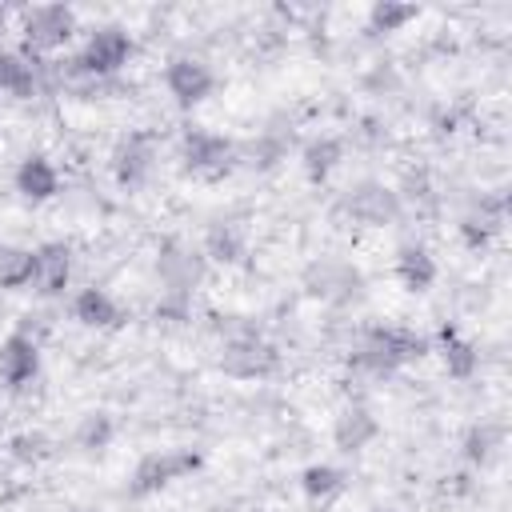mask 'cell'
Instances as JSON below:
<instances>
[{
    "mask_svg": "<svg viewBox=\"0 0 512 512\" xmlns=\"http://www.w3.org/2000/svg\"><path fill=\"white\" fill-rule=\"evenodd\" d=\"M220 368H224V376H236V380H264V376H272L280 368V352L264 336L240 332V336L224 340Z\"/></svg>",
    "mask_w": 512,
    "mask_h": 512,
    "instance_id": "obj_4",
    "label": "cell"
},
{
    "mask_svg": "<svg viewBox=\"0 0 512 512\" xmlns=\"http://www.w3.org/2000/svg\"><path fill=\"white\" fill-rule=\"evenodd\" d=\"M244 156H248V164H252V168L268 172V168H276V164L284 160V140H280V136H272V132H264L260 140H252V144H248V152H244Z\"/></svg>",
    "mask_w": 512,
    "mask_h": 512,
    "instance_id": "obj_26",
    "label": "cell"
},
{
    "mask_svg": "<svg viewBox=\"0 0 512 512\" xmlns=\"http://www.w3.org/2000/svg\"><path fill=\"white\" fill-rule=\"evenodd\" d=\"M8 452H12L16 460H24V464H36V460L48 456V440H44L40 432H20V436L8 440Z\"/></svg>",
    "mask_w": 512,
    "mask_h": 512,
    "instance_id": "obj_28",
    "label": "cell"
},
{
    "mask_svg": "<svg viewBox=\"0 0 512 512\" xmlns=\"http://www.w3.org/2000/svg\"><path fill=\"white\" fill-rule=\"evenodd\" d=\"M376 436H380V420L372 416L368 404H344V408L336 412V420H332V444H336L340 452H348V456L364 452Z\"/></svg>",
    "mask_w": 512,
    "mask_h": 512,
    "instance_id": "obj_13",
    "label": "cell"
},
{
    "mask_svg": "<svg viewBox=\"0 0 512 512\" xmlns=\"http://www.w3.org/2000/svg\"><path fill=\"white\" fill-rule=\"evenodd\" d=\"M164 88L180 108H196L216 92V72L200 56H172L164 64Z\"/></svg>",
    "mask_w": 512,
    "mask_h": 512,
    "instance_id": "obj_7",
    "label": "cell"
},
{
    "mask_svg": "<svg viewBox=\"0 0 512 512\" xmlns=\"http://www.w3.org/2000/svg\"><path fill=\"white\" fill-rule=\"evenodd\" d=\"M496 228H500V216H484V212L460 220V236H464L468 248H484V244L496 236Z\"/></svg>",
    "mask_w": 512,
    "mask_h": 512,
    "instance_id": "obj_27",
    "label": "cell"
},
{
    "mask_svg": "<svg viewBox=\"0 0 512 512\" xmlns=\"http://www.w3.org/2000/svg\"><path fill=\"white\" fill-rule=\"evenodd\" d=\"M72 320H76L80 328L112 332V328H120L128 316H124V308L116 304V296H112L108 288L88 284V288H80V292L72 296Z\"/></svg>",
    "mask_w": 512,
    "mask_h": 512,
    "instance_id": "obj_12",
    "label": "cell"
},
{
    "mask_svg": "<svg viewBox=\"0 0 512 512\" xmlns=\"http://www.w3.org/2000/svg\"><path fill=\"white\" fill-rule=\"evenodd\" d=\"M112 436H116V424H112L108 412H84L72 440H76V448H84V452H100V448L112 444Z\"/></svg>",
    "mask_w": 512,
    "mask_h": 512,
    "instance_id": "obj_23",
    "label": "cell"
},
{
    "mask_svg": "<svg viewBox=\"0 0 512 512\" xmlns=\"http://www.w3.org/2000/svg\"><path fill=\"white\" fill-rule=\"evenodd\" d=\"M392 272H396L400 288L412 292V296H424V292L436 284V260H432V252H428L424 244H416V240H408V244L396 248Z\"/></svg>",
    "mask_w": 512,
    "mask_h": 512,
    "instance_id": "obj_15",
    "label": "cell"
},
{
    "mask_svg": "<svg viewBox=\"0 0 512 512\" xmlns=\"http://www.w3.org/2000/svg\"><path fill=\"white\" fill-rule=\"evenodd\" d=\"M340 160H344V144H340L336 136H316V140H308L304 152H300L304 176H308L312 184H324V180L336 172Z\"/></svg>",
    "mask_w": 512,
    "mask_h": 512,
    "instance_id": "obj_19",
    "label": "cell"
},
{
    "mask_svg": "<svg viewBox=\"0 0 512 512\" xmlns=\"http://www.w3.org/2000/svg\"><path fill=\"white\" fill-rule=\"evenodd\" d=\"M344 208H348V216H352L356 224H364V228H384V224H392V220L400 216V196H396L392 188H384V184H360L356 192H348Z\"/></svg>",
    "mask_w": 512,
    "mask_h": 512,
    "instance_id": "obj_11",
    "label": "cell"
},
{
    "mask_svg": "<svg viewBox=\"0 0 512 512\" xmlns=\"http://www.w3.org/2000/svg\"><path fill=\"white\" fill-rule=\"evenodd\" d=\"M20 32L32 52H56L76 36V12L64 4H36L24 12Z\"/></svg>",
    "mask_w": 512,
    "mask_h": 512,
    "instance_id": "obj_6",
    "label": "cell"
},
{
    "mask_svg": "<svg viewBox=\"0 0 512 512\" xmlns=\"http://www.w3.org/2000/svg\"><path fill=\"white\" fill-rule=\"evenodd\" d=\"M40 376V344L28 332H8L0 344V380L20 392Z\"/></svg>",
    "mask_w": 512,
    "mask_h": 512,
    "instance_id": "obj_9",
    "label": "cell"
},
{
    "mask_svg": "<svg viewBox=\"0 0 512 512\" xmlns=\"http://www.w3.org/2000/svg\"><path fill=\"white\" fill-rule=\"evenodd\" d=\"M420 16L416 4H400V0H376L368 8V28L372 32H400L404 24H412Z\"/></svg>",
    "mask_w": 512,
    "mask_h": 512,
    "instance_id": "obj_24",
    "label": "cell"
},
{
    "mask_svg": "<svg viewBox=\"0 0 512 512\" xmlns=\"http://www.w3.org/2000/svg\"><path fill=\"white\" fill-rule=\"evenodd\" d=\"M196 468H200V452H192V448H160V452H148V456H140V464L132 468L128 492H132V496H156V492H164L168 484L192 476Z\"/></svg>",
    "mask_w": 512,
    "mask_h": 512,
    "instance_id": "obj_3",
    "label": "cell"
},
{
    "mask_svg": "<svg viewBox=\"0 0 512 512\" xmlns=\"http://www.w3.org/2000/svg\"><path fill=\"white\" fill-rule=\"evenodd\" d=\"M152 160H156V148H152L148 136H140V132L124 136L112 152V172H116L120 188H140L152 172Z\"/></svg>",
    "mask_w": 512,
    "mask_h": 512,
    "instance_id": "obj_14",
    "label": "cell"
},
{
    "mask_svg": "<svg viewBox=\"0 0 512 512\" xmlns=\"http://www.w3.org/2000/svg\"><path fill=\"white\" fill-rule=\"evenodd\" d=\"M72 280V248L64 240H48L32 248V288L40 296H60Z\"/></svg>",
    "mask_w": 512,
    "mask_h": 512,
    "instance_id": "obj_10",
    "label": "cell"
},
{
    "mask_svg": "<svg viewBox=\"0 0 512 512\" xmlns=\"http://www.w3.org/2000/svg\"><path fill=\"white\" fill-rule=\"evenodd\" d=\"M68 512H96V508H68Z\"/></svg>",
    "mask_w": 512,
    "mask_h": 512,
    "instance_id": "obj_30",
    "label": "cell"
},
{
    "mask_svg": "<svg viewBox=\"0 0 512 512\" xmlns=\"http://www.w3.org/2000/svg\"><path fill=\"white\" fill-rule=\"evenodd\" d=\"M504 448V428L500 424H472L468 428V436H464V460H472V464H488V460H496V452Z\"/></svg>",
    "mask_w": 512,
    "mask_h": 512,
    "instance_id": "obj_21",
    "label": "cell"
},
{
    "mask_svg": "<svg viewBox=\"0 0 512 512\" xmlns=\"http://www.w3.org/2000/svg\"><path fill=\"white\" fill-rule=\"evenodd\" d=\"M204 252H208L212 260H220V264H236V260L244 256V232H240L236 224H224V220H216V224L208 228Z\"/></svg>",
    "mask_w": 512,
    "mask_h": 512,
    "instance_id": "obj_22",
    "label": "cell"
},
{
    "mask_svg": "<svg viewBox=\"0 0 512 512\" xmlns=\"http://www.w3.org/2000/svg\"><path fill=\"white\" fill-rule=\"evenodd\" d=\"M428 352H432L428 336H420V332H412V328H400V324H388V328H372V332L364 336L356 360H360L368 372L384 376V372H396V368H404V364H412V360H420V356H428Z\"/></svg>",
    "mask_w": 512,
    "mask_h": 512,
    "instance_id": "obj_1",
    "label": "cell"
},
{
    "mask_svg": "<svg viewBox=\"0 0 512 512\" xmlns=\"http://www.w3.org/2000/svg\"><path fill=\"white\" fill-rule=\"evenodd\" d=\"M236 160H240L236 144L228 136L212 132V128H188L184 140H180V168L196 180L216 184L236 168Z\"/></svg>",
    "mask_w": 512,
    "mask_h": 512,
    "instance_id": "obj_2",
    "label": "cell"
},
{
    "mask_svg": "<svg viewBox=\"0 0 512 512\" xmlns=\"http://www.w3.org/2000/svg\"><path fill=\"white\" fill-rule=\"evenodd\" d=\"M344 488H348L344 468H336V464H328V460L308 464V468L300 472V492H304L312 504H320V508H328L336 496H344Z\"/></svg>",
    "mask_w": 512,
    "mask_h": 512,
    "instance_id": "obj_17",
    "label": "cell"
},
{
    "mask_svg": "<svg viewBox=\"0 0 512 512\" xmlns=\"http://www.w3.org/2000/svg\"><path fill=\"white\" fill-rule=\"evenodd\" d=\"M440 360H444V372L452 380H468L476 372V364H480V352H476V344L468 336H460L456 328L444 324L440 328Z\"/></svg>",
    "mask_w": 512,
    "mask_h": 512,
    "instance_id": "obj_18",
    "label": "cell"
},
{
    "mask_svg": "<svg viewBox=\"0 0 512 512\" xmlns=\"http://www.w3.org/2000/svg\"><path fill=\"white\" fill-rule=\"evenodd\" d=\"M32 284V248L0 244V288L20 292Z\"/></svg>",
    "mask_w": 512,
    "mask_h": 512,
    "instance_id": "obj_20",
    "label": "cell"
},
{
    "mask_svg": "<svg viewBox=\"0 0 512 512\" xmlns=\"http://www.w3.org/2000/svg\"><path fill=\"white\" fill-rule=\"evenodd\" d=\"M368 512H400V508H388V504H376V508H368Z\"/></svg>",
    "mask_w": 512,
    "mask_h": 512,
    "instance_id": "obj_29",
    "label": "cell"
},
{
    "mask_svg": "<svg viewBox=\"0 0 512 512\" xmlns=\"http://www.w3.org/2000/svg\"><path fill=\"white\" fill-rule=\"evenodd\" d=\"M128 60H132V36L120 24L92 28L88 40H84V48H80V56H76V64L84 72H92V76H116Z\"/></svg>",
    "mask_w": 512,
    "mask_h": 512,
    "instance_id": "obj_5",
    "label": "cell"
},
{
    "mask_svg": "<svg viewBox=\"0 0 512 512\" xmlns=\"http://www.w3.org/2000/svg\"><path fill=\"white\" fill-rule=\"evenodd\" d=\"M304 284H308L312 296H320L328 304H352V300L364 296V276L352 264H344V260H320V264H312L308 276H304Z\"/></svg>",
    "mask_w": 512,
    "mask_h": 512,
    "instance_id": "obj_8",
    "label": "cell"
},
{
    "mask_svg": "<svg viewBox=\"0 0 512 512\" xmlns=\"http://www.w3.org/2000/svg\"><path fill=\"white\" fill-rule=\"evenodd\" d=\"M16 192L28 200V204H44L60 192V172L56 164L44 156V152H32L16 164Z\"/></svg>",
    "mask_w": 512,
    "mask_h": 512,
    "instance_id": "obj_16",
    "label": "cell"
},
{
    "mask_svg": "<svg viewBox=\"0 0 512 512\" xmlns=\"http://www.w3.org/2000/svg\"><path fill=\"white\" fill-rule=\"evenodd\" d=\"M0 88H4V92H12V96H28V92L36 88L32 64H28L20 52L0 48Z\"/></svg>",
    "mask_w": 512,
    "mask_h": 512,
    "instance_id": "obj_25",
    "label": "cell"
}]
</instances>
